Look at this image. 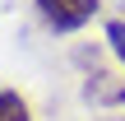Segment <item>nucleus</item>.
Returning a JSON list of instances; mask_svg holds the SVG:
<instances>
[{
    "instance_id": "3",
    "label": "nucleus",
    "mask_w": 125,
    "mask_h": 121,
    "mask_svg": "<svg viewBox=\"0 0 125 121\" xmlns=\"http://www.w3.org/2000/svg\"><path fill=\"white\" fill-rule=\"evenodd\" d=\"M102 37H107V47H111V56L121 61V70H125V23H121V19H107V28H102Z\"/></svg>"
},
{
    "instance_id": "2",
    "label": "nucleus",
    "mask_w": 125,
    "mask_h": 121,
    "mask_svg": "<svg viewBox=\"0 0 125 121\" xmlns=\"http://www.w3.org/2000/svg\"><path fill=\"white\" fill-rule=\"evenodd\" d=\"M0 121H32V107L19 89H0Z\"/></svg>"
},
{
    "instance_id": "1",
    "label": "nucleus",
    "mask_w": 125,
    "mask_h": 121,
    "mask_svg": "<svg viewBox=\"0 0 125 121\" xmlns=\"http://www.w3.org/2000/svg\"><path fill=\"white\" fill-rule=\"evenodd\" d=\"M32 5H37L42 23L56 28V33H79L97 14V0H32Z\"/></svg>"
}]
</instances>
